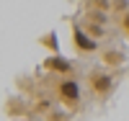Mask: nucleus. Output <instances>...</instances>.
<instances>
[{
  "label": "nucleus",
  "mask_w": 129,
  "mask_h": 121,
  "mask_svg": "<svg viewBox=\"0 0 129 121\" xmlns=\"http://www.w3.org/2000/svg\"><path fill=\"white\" fill-rule=\"evenodd\" d=\"M59 93H62V98H64V101H67V103H78V98H80V90H78V85H75L72 80H67V83H62L59 85Z\"/></svg>",
  "instance_id": "1"
},
{
  "label": "nucleus",
  "mask_w": 129,
  "mask_h": 121,
  "mask_svg": "<svg viewBox=\"0 0 129 121\" xmlns=\"http://www.w3.org/2000/svg\"><path fill=\"white\" fill-rule=\"evenodd\" d=\"M90 88H93L95 93L106 95L109 88H111V77H109V75H93V77H90Z\"/></svg>",
  "instance_id": "2"
},
{
  "label": "nucleus",
  "mask_w": 129,
  "mask_h": 121,
  "mask_svg": "<svg viewBox=\"0 0 129 121\" xmlns=\"http://www.w3.org/2000/svg\"><path fill=\"white\" fill-rule=\"evenodd\" d=\"M75 44H78V49L83 52H93L95 49V39H88V34H83V31H75Z\"/></svg>",
  "instance_id": "3"
},
{
  "label": "nucleus",
  "mask_w": 129,
  "mask_h": 121,
  "mask_svg": "<svg viewBox=\"0 0 129 121\" xmlns=\"http://www.w3.org/2000/svg\"><path fill=\"white\" fill-rule=\"evenodd\" d=\"M47 67H49V70H62V72H67V70H70V64L64 62V59L52 57V59H47Z\"/></svg>",
  "instance_id": "4"
},
{
  "label": "nucleus",
  "mask_w": 129,
  "mask_h": 121,
  "mask_svg": "<svg viewBox=\"0 0 129 121\" xmlns=\"http://www.w3.org/2000/svg\"><path fill=\"white\" fill-rule=\"evenodd\" d=\"M103 62H106V64H121L124 57H121L119 52H106V54H103Z\"/></svg>",
  "instance_id": "5"
},
{
  "label": "nucleus",
  "mask_w": 129,
  "mask_h": 121,
  "mask_svg": "<svg viewBox=\"0 0 129 121\" xmlns=\"http://www.w3.org/2000/svg\"><path fill=\"white\" fill-rule=\"evenodd\" d=\"M124 26H126V31H129V13L124 16Z\"/></svg>",
  "instance_id": "6"
}]
</instances>
